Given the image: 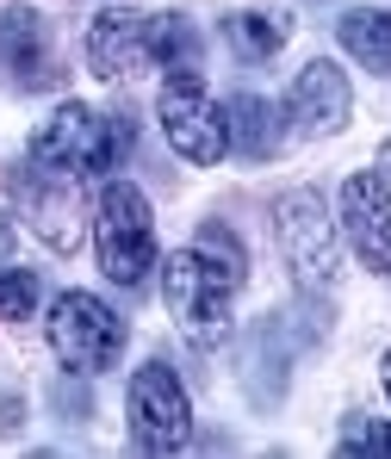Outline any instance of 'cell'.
Segmentation results:
<instances>
[{
	"mask_svg": "<svg viewBox=\"0 0 391 459\" xmlns=\"http://www.w3.org/2000/svg\"><path fill=\"white\" fill-rule=\"evenodd\" d=\"M274 236H280V255L305 292H329L342 280V224L329 218L323 193H311V186L286 193L274 205Z\"/></svg>",
	"mask_w": 391,
	"mask_h": 459,
	"instance_id": "obj_3",
	"label": "cell"
},
{
	"mask_svg": "<svg viewBox=\"0 0 391 459\" xmlns=\"http://www.w3.org/2000/svg\"><path fill=\"white\" fill-rule=\"evenodd\" d=\"M31 305H38V273L0 261V323H25Z\"/></svg>",
	"mask_w": 391,
	"mask_h": 459,
	"instance_id": "obj_19",
	"label": "cell"
},
{
	"mask_svg": "<svg viewBox=\"0 0 391 459\" xmlns=\"http://www.w3.org/2000/svg\"><path fill=\"white\" fill-rule=\"evenodd\" d=\"M317 335H323V310L317 305H292V310H280V316H261V323L242 335L236 367H242V391H248L255 410H280L292 354L311 348Z\"/></svg>",
	"mask_w": 391,
	"mask_h": 459,
	"instance_id": "obj_2",
	"label": "cell"
},
{
	"mask_svg": "<svg viewBox=\"0 0 391 459\" xmlns=\"http://www.w3.org/2000/svg\"><path fill=\"white\" fill-rule=\"evenodd\" d=\"M348 112H354L348 75H342L335 63H305L299 81H292V125H299L305 137H329V131L348 125Z\"/></svg>",
	"mask_w": 391,
	"mask_h": 459,
	"instance_id": "obj_13",
	"label": "cell"
},
{
	"mask_svg": "<svg viewBox=\"0 0 391 459\" xmlns=\"http://www.w3.org/2000/svg\"><path fill=\"white\" fill-rule=\"evenodd\" d=\"M87 69L100 81H131L150 69V13L106 6L87 31Z\"/></svg>",
	"mask_w": 391,
	"mask_h": 459,
	"instance_id": "obj_12",
	"label": "cell"
},
{
	"mask_svg": "<svg viewBox=\"0 0 391 459\" xmlns=\"http://www.w3.org/2000/svg\"><path fill=\"white\" fill-rule=\"evenodd\" d=\"M93 236H100V267L112 286L137 292L156 267V218H150V199L131 186V180H112L100 193V212H93Z\"/></svg>",
	"mask_w": 391,
	"mask_h": 459,
	"instance_id": "obj_4",
	"label": "cell"
},
{
	"mask_svg": "<svg viewBox=\"0 0 391 459\" xmlns=\"http://www.w3.org/2000/svg\"><path fill=\"white\" fill-rule=\"evenodd\" d=\"M156 112H161V131H168L174 155H187V161H199V168L224 161V150H230V137H224V112L212 106V93H205L199 69H168Z\"/></svg>",
	"mask_w": 391,
	"mask_h": 459,
	"instance_id": "obj_9",
	"label": "cell"
},
{
	"mask_svg": "<svg viewBox=\"0 0 391 459\" xmlns=\"http://www.w3.org/2000/svg\"><path fill=\"white\" fill-rule=\"evenodd\" d=\"M125 416H131L137 454H180V447L193 441V403H187V385L174 379L168 360H143V367L131 373Z\"/></svg>",
	"mask_w": 391,
	"mask_h": 459,
	"instance_id": "obj_5",
	"label": "cell"
},
{
	"mask_svg": "<svg viewBox=\"0 0 391 459\" xmlns=\"http://www.w3.org/2000/svg\"><path fill=\"white\" fill-rule=\"evenodd\" d=\"M335 38H342V50H348L361 69L391 75V6H354V13H342Z\"/></svg>",
	"mask_w": 391,
	"mask_h": 459,
	"instance_id": "obj_15",
	"label": "cell"
},
{
	"mask_svg": "<svg viewBox=\"0 0 391 459\" xmlns=\"http://www.w3.org/2000/svg\"><path fill=\"white\" fill-rule=\"evenodd\" d=\"M193 248H199V255H212V261H218L224 273H236V280L248 273V255H242V242H236L224 224H199V242H193Z\"/></svg>",
	"mask_w": 391,
	"mask_h": 459,
	"instance_id": "obj_20",
	"label": "cell"
},
{
	"mask_svg": "<svg viewBox=\"0 0 391 459\" xmlns=\"http://www.w3.org/2000/svg\"><path fill=\"white\" fill-rule=\"evenodd\" d=\"M31 161L87 180V174H112V168L125 161V150H118V137H112V118H100L93 106L69 100V106H56V118L31 137Z\"/></svg>",
	"mask_w": 391,
	"mask_h": 459,
	"instance_id": "obj_7",
	"label": "cell"
},
{
	"mask_svg": "<svg viewBox=\"0 0 391 459\" xmlns=\"http://www.w3.org/2000/svg\"><path fill=\"white\" fill-rule=\"evenodd\" d=\"M0 81L19 93L56 87V44L38 6H6L0 13Z\"/></svg>",
	"mask_w": 391,
	"mask_h": 459,
	"instance_id": "obj_10",
	"label": "cell"
},
{
	"mask_svg": "<svg viewBox=\"0 0 391 459\" xmlns=\"http://www.w3.org/2000/svg\"><path fill=\"white\" fill-rule=\"evenodd\" d=\"M379 373H386V391H391V348H386V360H379Z\"/></svg>",
	"mask_w": 391,
	"mask_h": 459,
	"instance_id": "obj_22",
	"label": "cell"
},
{
	"mask_svg": "<svg viewBox=\"0 0 391 459\" xmlns=\"http://www.w3.org/2000/svg\"><path fill=\"white\" fill-rule=\"evenodd\" d=\"M236 273H224L212 255H199V248H180V255H168V267H161V299H168V316L187 329V342H199V348H218L224 335H230V299H236Z\"/></svg>",
	"mask_w": 391,
	"mask_h": 459,
	"instance_id": "obj_1",
	"label": "cell"
},
{
	"mask_svg": "<svg viewBox=\"0 0 391 459\" xmlns=\"http://www.w3.org/2000/svg\"><path fill=\"white\" fill-rule=\"evenodd\" d=\"M342 236H348V248L373 273H391V186H386V174H348V186H342Z\"/></svg>",
	"mask_w": 391,
	"mask_h": 459,
	"instance_id": "obj_11",
	"label": "cell"
},
{
	"mask_svg": "<svg viewBox=\"0 0 391 459\" xmlns=\"http://www.w3.org/2000/svg\"><path fill=\"white\" fill-rule=\"evenodd\" d=\"M6 186H13V199H19V212H25V224L44 236V248L75 255L81 248V180L75 174L44 168V161L25 155V161L6 174Z\"/></svg>",
	"mask_w": 391,
	"mask_h": 459,
	"instance_id": "obj_8",
	"label": "cell"
},
{
	"mask_svg": "<svg viewBox=\"0 0 391 459\" xmlns=\"http://www.w3.org/2000/svg\"><path fill=\"white\" fill-rule=\"evenodd\" d=\"M50 403H56V410H63V416H87V410H93V397H87V385H56V391H50Z\"/></svg>",
	"mask_w": 391,
	"mask_h": 459,
	"instance_id": "obj_21",
	"label": "cell"
},
{
	"mask_svg": "<svg viewBox=\"0 0 391 459\" xmlns=\"http://www.w3.org/2000/svg\"><path fill=\"white\" fill-rule=\"evenodd\" d=\"M150 63L161 69H199V31L180 13H156L150 19Z\"/></svg>",
	"mask_w": 391,
	"mask_h": 459,
	"instance_id": "obj_17",
	"label": "cell"
},
{
	"mask_svg": "<svg viewBox=\"0 0 391 459\" xmlns=\"http://www.w3.org/2000/svg\"><path fill=\"white\" fill-rule=\"evenodd\" d=\"M224 31H230V44L248 56V63H267V56H280V44L292 38V19L286 13H261V6H242L224 19Z\"/></svg>",
	"mask_w": 391,
	"mask_h": 459,
	"instance_id": "obj_16",
	"label": "cell"
},
{
	"mask_svg": "<svg viewBox=\"0 0 391 459\" xmlns=\"http://www.w3.org/2000/svg\"><path fill=\"white\" fill-rule=\"evenodd\" d=\"M335 454L342 459H391V422H379V416H348L342 422V441H335Z\"/></svg>",
	"mask_w": 391,
	"mask_h": 459,
	"instance_id": "obj_18",
	"label": "cell"
},
{
	"mask_svg": "<svg viewBox=\"0 0 391 459\" xmlns=\"http://www.w3.org/2000/svg\"><path fill=\"white\" fill-rule=\"evenodd\" d=\"M224 137H230V150L248 155V161H274V155L286 150V118H280L274 100L236 93L230 106H224Z\"/></svg>",
	"mask_w": 391,
	"mask_h": 459,
	"instance_id": "obj_14",
	"label": "cell"
},
{
	"mask_svg": "<svg viewBox=\"0 0 391 459\" xmlns=\"http://www.w3.org/2000/svg\"><path fill=\"white\" fill-rule=\"evenodd\" d=\"M50 348L69 373H106L125 354V323L93 292H63L50 305Z\"/></svg>",
	"mask_w": 391,
	"mask_h": 459,
	"instance_id": "obj_6",
	"label": "cell"
}]
</instances>
